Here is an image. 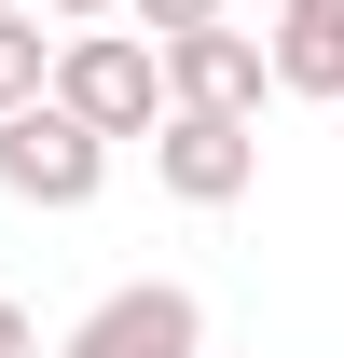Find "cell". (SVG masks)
Segmentation results:
<instances>
[{
    "mask_svg": "<svg viewBox=\"0 0 344 358\" xmlns=\"http://www.w3.org/2000/svg\"><path fill=\"white\" fill-rule=\"evenodd\" d=\"M152 179H166L179 207H234L261 179V124H234V110H166V124H152Z\"/></svg>",
    "mask_w": 344,
    "mask_h": 358,
    "instance_id": "obj_4",
    "label": "cell"
},
{
    "mask_svg": "<svg viewBox=\"0 0 344 358\" xmlns=\"http://www.w3.org/2000/svg\"><path fill=\"white\" fill-rule=\"evenodd\" d=\"M261 96H275V55H261L234 14L166 42V110H234V124H261Z\"/></svg>",
    "mask_w": 344,
    "mask_h": 358,
    "instance_id": "obj_5",
    "label": "cell"
},
{
    "mask_svg": "<svg viewBox=\"0 0 344 358\" xmlns=\"http://www.w3.org/2000/svg\"><path fill=\"white\" fill-rule=\"evenodd\" d=\"M0 358H28V303H0Z\"/></svg>",
    "mask_w": 344,
    "mask_h": 358,
    "instance_id": "obj_10",
    "label": "cell"
},
{
    "mask_svg": "<svg viewBox=\"0 0 344 358\" xmlns=\"http://www.w3.org/2000/svg\"><path fill=\"white\" fill-rule=\"evenodd\" d=\"M42 96H55V28L42 14H0V124L42 110Z\"/></svg>",
    "mask_w": 344,
    "mask_h": 358,
    "instance_id": "obj_7",
    "label": "cell"
},
{
    "mask_svg": "<svg viewBox=\"0 0 344 358\" xmlns=\"http://www.w3.org/2000/svg\"><path fill=\"white\" fill-rule=\"evenodd\" d=\"M55 358H207V303H193L179 275H138V289H110V303L69 317Z\"/></svg>",
    "mask_w": 344,
    "mask_h": 358,
    "instance_id": "obj_3",
    "label": "cell"
},
{
    "mask_svg": "<svg viewBox=\"0 0 344 358\" xmlns=\"http://www.w3.org/2000/svg\"><path fill=\"white\" fill-rule=\"evenodd\" d=\"M96 179H110V138L83 124V110H14L0 124V193L14 207H96Z\"/></svg>",
    "mask_w": 344,
    "mask_h": 358,
    "instance_id": "obj_2",
    "label": "cell"
},
{
    "mask_svg": "<svg viewBox=\"0 0 344 358\" xmlns=\"http://www.w3.org/2000/svg\"><path fill=\"white\" fill-rule=\"evenodd\" d=\"M55 28H110V14H124V0H42Z\"/></svg>",
    "mask_w": 344,
    "mask_h": 358,
    "instance_id": "obj_9",
    "label": "cell"
},
{
    "mask_svg": "<svg viewBox=\"0 0 344 358\" xmlns=\"http://www.w3.org/2000/svg\"><path fill=\"white\" fill-rule=\"evenodd\" d=\"M303 14H344V0H303Z\"/></svg>",
    "mask_w": 344,
    "mask_h": 358,
    "instance_id": "obj_11",
    "label": "cell"
},
{
    "mask_svg": "<svg viewBox=\"0 0 344 358\" xmlns=\"http://www.w3.org/2000/svg\"><path fill=\"white\" fill-rule=\"evenodd\" d=\"M138 28H152V42H179V28H220V0H124Z\"/></svg>",
    "mask_w": 344,
    "mask_h": 358,
    "instance_id": "obj_8",
    "label": "cell"
},
{
    "mask_svg": "<svg viewBox=\"0 0 344 358\" xmlns=\"http://www.w3.org/2000/svg\"><path fill=\"white\" fill-rule=\"evenodd\" d=\"M0 14H28V0H0Z\"/></svg>",
    "mask_w": 344,
    "mask_h": 358,
    "instance_id": "obj_12",
    "label": "cell"
},
{
    "mask_svg": "<svg viewBox=\"0 0 344 358\" xmlns=\"http://www.w3.org/2000/svg\"><path fill=\"white\" fill-rule=\"evenodd\" d=\"M261 55H275V96H317V110H331L344 96V14H275V28H261Z\"/></svg>",
    "mask_w": 344,
    "mask_h": 358,
    "instance_id": "obj_6",
    "label": "cell"
},
{
    "mask_svg": "<svg viewBox=\"0 0 344 358\" xmlns=\"http://www.w3.org/2000/svg\"><path fill=\"white\" fill-rule=\"evenodd\" d=\"M55 110H83L96 138H152L166 124V42L152 28H69L55 42Z\"/></svg>",
    "mask_w": 344,
    "mask_h": 358,
    "instance_id": "obj_1",
    "label": "cell"
}]
</instances>
